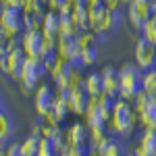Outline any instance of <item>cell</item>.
Listing matches in <instances>:
<instances>
[{"instance_id": "cb8c5ba5", "label": "cell", "mask_w": 156, "mask_h": 156, "mask_svg": "<svg viewBox=\"0 0 156 156\" xmlns=\"http://www.w3.org/2000/svg\"><path fill=\"white\" fill-rule=\"evenodd\" d=\"M60 156H92L90 146H75V144H67L60 148Z\"/></svg>"}, {"instance_id": "ba28073f", "label": "cell", "mask_w": 156, "mask_h": 156, "mask_svg": "<svg viewBox=\"0 0 156 156\" xmlns=\"http://www.w3.org/2000/svg\"><path fill=\"white\" fill-rule=\"evenodd\" d=\"M21 48L27 52L29 58H44L46 50H44V31L42 29H25L21 34Z\"/></svg>"}, {"instance_id": "4dcf8cb0", "label": "cell", "mask_w": 156, "mask_h": 156, "mask_svg": "<svg viewBox=\"0 0 156 156\" xmlns=\"http://www.w3.org/2000/svg\"><path fill=\"white\" fill-rule=\"evenodd\" d=\"M142 36L156 46V17H150V21H148V23L144 25V29H142Z\"/></svg>"}, {"instance_id": "d6a6232c", "label": "cell", "mask_w": 156, "mask_h": 156, "mask_svg": "<svg viewBox=\"0 0 156 156\" xmlns=\"http://www.w3.org/2000/svg\"><path fill=\"white\" fill-rule=\"evenodd\" d=\"M2 2V9H19L23 6V0H0Z\"/></svg>"}, {"instance_id": "9c48e42d", "label": "cell", "mask_w": 156, "mask_h": 156, "mask_svg": "<svg viewBox=\"0 0 156 156\" xmlns=\"http://www.w3.org/2000/svg\"><path fill=\"white\" fill-rule=\"evenodd\" d=\"M127 21L131 23L133 29L142 31L144 25L150 21L152 17V2H140V0H133L131 4L127 6Z\"/></svg>"}, {"instance_id": "f546056e", "label": "cell", "mask_w": 156, "mask_h": 156, "mask_svg": "<svg viewBox=\"0 0 156 156\" xmlns=\"http://www.w3.org/2000/svg\"><path fill=\"white\" fill-rule=\"evenodd\" d=\"M144 92L148 96L156 98V69H150L144 73Z\"/></svg>"}, {"instance_id": "30bf717a", "label": "cell", "mask_w": 156, "mask_h": 156, "mask_svg": "<svg viewBox=\"0 0 156 156\" xmlns=\"http://www.w3.org/2000/svg\"><path fill=\"white\" fill-rule=\"evenodd\" d=\"M79 37V36H77ZM77 37H71V36H60L58 37V56L67 62H73L75 67L83 69L81 65V48H79V40Z\"/></svg>"}, {"instance_id": "277c9868", "label": "cell", "mask_w": 156, "mask_h": 156, "mask_svg": "<svg viewBox=\"0 0 156 156\" xmlns=\"http://www.w3.org/2000/svg\"><path fill=\"white\" fill-rule=\"evenodd\" d=\"M0 31H2L0 40H9V37L21 36V34L25 31L23 11H19V9H2V17H0Z\"/></svg>"}, {"instance_id": "d6986e66", "label": "cell", "mask_w": 156, "mask_h": 156, "mask_svg": "<svg viewBox=\"0 0 156 156\" xmlns=\"http://www.w3.org/2000/svg\"><path fill=\"white\" fill-rule=\"evenodd\" d=\"M73 19L77 21V25H79V29H81V31H90V29H92V25H90V4H87L85 0L75 2Z\"/></svg>"}, {"instance_id": "484cf974", "label": "cell", "mask_w": 156, "mask_h": 156, "mask_svg": "<svg viewBox=\"0 0 156 156\" xmlns=\"http://www.w3.org/2000/svg\"><path fill=\"white\" fill-rule=\"evenodd\" d=\"M106 12H108V9H106L104 2H100V4H92V6H90V25H92V29L104 19Z\"/></svg>"}, {"instance_id": "2e32d148", "label": "cell", "mask_w": 156, "mask_h": 156, "mask_svg": "<svg viewBox=\"0 0 156 156\" xmlns=\"http://www.w3.org/2000/svg\"><path fill=\"white\" fill-rule=\"evenodd\" d=\"M67 142L69 144H75V146H87L90 144V127L85 123H73L67 127Z\"/></svg>"}, {"instance_id": "4fadbf2b", "label": "cell", "mask_w": 156, "mask_h": 156, "mask_svg": "<svg viewBox=\"0 0 156 156\" xmlns=\"http://www.w3.org/2000/svg\"><path fill=\"white\" fill-rule=\"evenodd\" d=\"M112 142V137L108 135V127H100V129H90V150L92 156H102L104 150Z\"/></svg>"}, {"instance_id": "7a4b0ae2", "label": "cell", "mask_w": 156, "mask_h": 156, "mask_svg": "<svg viewBox=\"0 0 156 156\" xmlns=\"http://www.w3.org/2000/svg\"><path fill=\"white\" fill-rule=\"evenodd\" d=\"M121 71V94L119 98L133 102L144 92V71L135 62H125L119 69Z\"/></svg>"}, {"instance_id": "8d00e7d4", "label": "cell", "mask_w": 156, "mask_h": 156, "mask_svg": "<svg viewBox=\"0 0 156 156\" xmlns=\"http://www.w3.org/2000/svg\"><path fill=\"white\" fill-rule=\"evenodd\" d=\"M137 152H140V156H156V152H148V150H142V148H137Z\"/></svg>"}, {"instance_id": "603a6c76", "label": "cell", "mask_w": 156, "mask_h": 156, "mask_svg": "<svg viewBox=\"0 0 156 156\" xmlns=\"http://www.w3.org/2000/svg\"><path fill=\"white\" fill-rule=\"evenodd\" d=\"M40 146H42V137L31 133L21 144V152H23V156H40Z\"/></svg>"}, {"instance_id": "d590c367", "label": "cell", "mask_w": 156, "mask_h": 156, "mask_svg": "<svg viewBox=\"0 0 156 156\" xmlns=\"http://www.w3.org/2000/svg\"><path fill=\"white\" fill-rule=\"evenodd\" d=\"M65 2L67 0H46V6H48V11H60V6Z\"/></svg>"}, {"instance_id": "44dd1931", "label": "cell", "mask_w": 156, "mask_h": 156, "mask_svg": "<svg viewBox=\"0 0 156 156\" xmlns=\"http://www.w3.org/2000/svg\"><path fill=\"white\" fill-rule=\"evenodd\" d=\"M62 21H60V36H71V37H77L81 34L77 21L73 19V15H60Z\"/></svg>"}, {"instance_id": "7c38bea8", "label": "cell", "mask_w": 156, "mask_h": 156, "mask_svg": "<svg viewBox=\"0 0 156 156\" xmlns=\"http://www.w3.org/2000/svg\"><path fill=\"white\" fill-rule=\"evenodd\" d=\"M102 81H104V94L108 96H115L119 98L121 94V71L112 65H106L102 67Z\"/></svg>"}, {"instance_id": "7402d4cb", "label": "cell", "mask_w": 156, "mask_h": 156, "mask_svg": "<svg viewBox=\"0 0 156 156\" xmlns=\"http://www.w3.org/2000/svg\"><path fill=\"white\" fill-rule=\"evenodd\" d=\"M12 131H15L12 117L4 110V106H2V115H0V140H2V144H6V142H9V137L12 135Z\"/></svg>"}, {"instance_id": "52a82bcc", "label": "cell", "mask_w": 156, "mask_h": 156, "mask_svg": "<svg viewBox=\"0 0 156 156\" xmlns=\"http://www.w3.org/2000/svg\"><path fill=\"white\" fill-rule=\"evenodd\" d=\"M133 106H135L137 115H140V121H142V125L146 129H156V98L142 92L133 100Z\"/></svg>"}, {"instance_id": "5b68a950", "label": "cell", "mask_w": 156, "mask_h": 156, "mask_svg": "<svg viewBox=\"0 0 156 156\" xmlns=\"http://www.w3.org/2000/svg\"><path fill=\"white\" fill-rule=\"evenodd\" d=\"M133 62L142 69V71H150L156 69V46L152 42H148L144 36L137 37L135 48H133Z\"/></svg>"}, {"instance_id": "1f68e13d", "label": "cell", "mask_w": 156, "mask_h": 156, "mask_svg": "<svg viewBox=\"0 0 156 156\" xmlns=\"http://www.w3.org/2000/svg\"><path fill=\"white\" fill-rule=\"evenodd\" d=\"M102 156H127V154H125L123 146H121L119 142H115V140H112V142H110V146L104 150V154H102Z\"/></svg>"}, {"instance_id": "5bb4252c", "label": "cell", "mask_w": 156, "mask_h": 156, "mask_svg": "<svg viewBox=\"0 0 156 156\" xmlns=\"http://www.w3.org/2000/svg\"><path fill=\"white\" fill-rule=\"evenodd\" d=\"M90 102H92V96L87 94V90H85L83 85H79V87H75L69 92V104H71V112H75L77 117H83L87 106H90Z\"/></svg>"}, {"instance_id": "f35d334b", "label": "cell", "mask_w": 156, "mask_h": 156, "mask_svg": "<svg viewBox=\"0 0 156 156\" xmlns=\"http://www.w3.org/2000/svg\"><path fill=\"white\" fill-rule=\"evenodd\" d=\"M152 17H156V0H152Z\"/></svg>"}, {"instance_id": "74e56055", "label": "cell", "mask_w": 156, "mask_h": 156, "mask_svg": "<svg viewBox=\"0 0 156 156\" xmlns=\"http://www.w3.org/2000/svg\"><path fill=\"white\" fill-rule=\"evenodd\" d=\"M85 2H87V4H90V6H92V4H100V2H102V0H85Z\"/></svg>"}, {"instance_id": "f1b7e54d", "label": "cell", "mask_w": 156, "mask_h": 156, "mask_svg": "<svg viewBox=\"0 0 156 156\" xmlns=\"http://www.w3.org/2000/svg\"><path fill=\"white\" fill-rule=\"evenodd\" d=\"M98 58H100L98 44H96V46H90V48H85V50H81V65H83V67H92V65H96Z\"/></svg>"}, {"instance_id": "8992f818", "label": "cell", "mask_w": 156, "mask_h": 156, "mask_svg": "<svg viewBox=\"0 0 156 156\" xmlns=\"http://www.w3.org/2000/svg\"><path fill=\"white\" fill-rule=\"evenodd\" d=\"M27 52H25L21 46L19 48H15L12 52L9 54H0V62H2V73H6L9 77L12 79H21V73L25 69V62H27Z\"/></svg>"}, {"instance_id": "836d02e7", "label": "cell", "mask_w": 156, "mask_h": 156, "mask_svg": "<svg viewBox=\"0 0 156 156\" xmlns=\"http://www.w3.org/2000/svg\"><path fill=\"white\" fill-rule=\"evenodd\" d=\"M73 11H75V0H67L62 6H60V15H73Z\"/></svg>"}, {"instance_id": "e575fe53", "label": "cell", "mask_w": 156, "mask_h": 156, "mask_svg": "<svg viewBox=\"0 0 156 156\" xmlns=\"http://www.w3.org/2000/svg\"><path fill=\"white\" fill-rule=\"evenodd\" d=\"M104 4H106L108 11H119L121 6H123V0H102Z\"/></svg>"}, {"instance_id": "3957f363", "label": "cell", "mask_w": 156, "mask_h": 156, "mask_svg": "<svg viewBox=\"0 0 156 156\" xmlns=\"http://www.w3.org/2000/svg\"><path fill=\"white\" fill-rule=\"evenodd\" d=\"M46 67H44V62L40 58H27L25 62V69L21 73V79H19V90H21V94H31V92H36L40 85L44 83L42 79L46 77Z\"/></svg>"}, {"instance_id": "ffe728a7", "label": "cell", "mask_w": 156, "mask_h": 156, "mask_svg": "<svg viewBox=\"0 0 156 156\" xmlns=\"http://www.w3.org/2000/svg\"><path fill=\"white\" fill-rule=\"evenodd\" d=\"M69 112H71L69 98L58 92V96H56V100H54V106H52V115H54V119L58 121V123H62V121L67 119V115H69Z\"/></svg>"}, {"instance_id": "60d3db41", "label": "cell", "mask_w": 156, "mask_h": 156, "mask_svg": "<svg viewBox=\"0 0 156 156\" xmlns=\"http://www.w3.org/2000/svg\"><path fill=\"white\" fill-rule=\"evenodd\" d=\"M140 2H152V0H140Z\"/></svg>"}, {"instance_id": "e0dca14e", "label": "cell", "mask_w": 156, "mask_h": 156, "mask_svg": "<svg viewBox=\"0 0 156 156\" xmlns=\"http://www.w3.org/2000/svg\"><path fill=\"white\" fill-rule=\"evenodd\" d=\"M83 87L87 90V94L92 98H100L104 94V81H102V73L100 71H92L85 75L83 79Z\"/></svg>"}, {"instance_id": "9a60e30c", "label": "cell", "mask_w": 156, "mask_h": 156, "mask_svg": "<svg viewBox=\"0 0 156 156\" xmlns=\"http://www.w3.org/2000/svg\"><path fill=\"white\" fill-rule=\"evenodd\" d=\"M83 119H85V125H87L90 129L108 127V119H106V115L102 112V108H100L98 98H92V102H90V106H87V110H85Z\"/></svg>"}, {"instance_id": "ab89813d", "label": "cell", "mask_w": 156, "mask_h": 156, "mask_svg": "<svg viewBox=\"0 0 156 156\" xmlns=\"http://www.w3.org/2000/svg\"><path fill=\"white\" fill-rule=\"evenodd\" d=\"M127 156H140V152H137V150H131V152H129Z\"/></svg>"}, {"instance_id": "6da1fadb", "label": "cell", "mask_w": 156, "mask_h": 156, "mask_svg": "<svg viewBox=\"0 0 156 156\" xmlns=\"http://www.w3.org/2000/svg\"><path fill=\"white\" fill-rule=\"evenodd\" d=\"M137 119H140V115H137L135 106H133L129 100L119 98L117 108H115V112L110 117V129L115 133H119V135H123V137H129L133 133V129H135Z\"/></svg>"}, {"instance_id": "d4e9b609", "label": "cell", "mask_w": 156, "mask_h": 156, "mask_svg": "<svg viewBox=\"0 0 156 156\" xmlns=\"http://www.w3.org/2000/svg\"><path fill=\"white\" fill-rule=\"evenodd\" d=\"M98 102H100V108H102V112L106 115V119L110 121L112 112H115V108H117V102H119V98L108 96V94H102V96L98 98Z\"/></svg>"}, {"instance_id": "4316f807", "label": "cell", "mask_w": 156, "mask_h": 156, "mask_svg": "<svg viewBox=\"0 0 156 156\" xmlns=\"http://www.w3.org/2000/svg\"><path fill=\"white\" fill-rule=\"evenodd\" d=\"M40 156H60V148L52 137H42L40 146Z\"/></svg>"}, {"instance_id": "83f0119b", "label": "cell", "mask_w": 156, "mask_h": 156, "mask_svg": "<svg viewBox=\"0 0 156 156\" xmlns=\"http://www.w3.org/2000/svg\"><path fill=\"white\" fill-rule=\"evenodd\" d=\"M140 148L148 152H156V129H146L140 140Z\"/></svg>"}, {"instance_id": "b9f144b4", "label": "cell", "mask_w": 156, "mask_h": 156, "mask_svg": "<svg viewBox=\"0 0 156 156\" xmlns=\"http://www.w3.org/2000/svg\"><path fill=\"white\" fill-rule=\"evenodd\" d=\"M75 2H79V0H75Z\"/></svg>"}, {"instance_id": "ac0fdd59", "label": "cell", "mask_w": 156, "mask_h": 156, "mask_svg": "<svg viewBox=\"0 0 156 156\" xmlns=\"http://www.w3.org/2000/svg\"><path fill=\"white\" fill-rule=\"evenodd\" d=\"M60 21H62V17H60L58 11H46L44 23H42V31H44L46 36L60 37Z\"/></svg>"}, {"instance_id": "8fae6325", "label": "cell", "mask_w": 156, "mask_h": 156, "mask_svg": "<svg viewBox=\"0 0 156 156\" xmlns=\"http://www.w3.org/2000/svg\"><path fill=\"white\" fill-rule=\"evenodd\" d=\"M56 96H58V92H54L48 83H42L34 92V106H36V112L40 115V119L52 112V106H54Z\"/></svg>"}]
</instances>
